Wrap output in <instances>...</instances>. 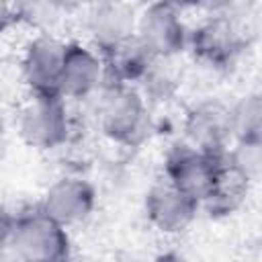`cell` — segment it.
Wrapping results in <instances>:
<instances>
[{"instance_id": "ba28073f", "label": "cell", "mask_w": 262, "mask_h": 262, "mask_svg": "<svg viewBox=\"0 0 262 262\" xmlns=\"http://www.w3.org/2000/svg\"><path fill=\"white\" fill-rule=\"evenodd\" d=\"M196 207L199 201L170 180L151 186L145 199V211L149 221L166 233H176L184 229L192 221Z\"/></svg>"}, {"instance_id": "ac0fdd59", "label": "cell", "mask_w": 262, "mask_h": 262, "mask_svg": "<svg viewBox=\"0 0 262 262\" xmlns=\"http://www.w3.org/2000/svg\"><path fill=\"white\" fill-rule=\"evenodd\" d=\"M4 262H20V260H18L10 250H4Z\"/></svg>"}, {"instance_id": "9c48e42d", "label": "cell", "mask_w": 262, "mask_h": 262, "mask_svg": "<svg viewBox=\"0 0 262 262\" xmlns=\"http://www.w3.org/2000/svg\"><path fill=\"white\" fill-rule=\"evenodd\" d=\"M190 45H192L194 55L201 61L215 66V68H223L231 63L235 55L239 53L242 35L231 20L217 16V18L207 20L192 33Z\"/></svg>"}, {"instance_id": "3957f363", "label": "cell", "mask_w": 262, "mask_h": 262, "mask_svg": "<svg viewBox=\"0 0 262 262\" xmlns=\"http://www.w3.org/2000/svg\"><path fill=\"white\" fill-rule=\"evenodd\" d=\"M102 131L119 143H137L145 131V104L129 86H108L98 106Z\"/></svg>"}, {"instance_id": "5bb4252c", "label": "cell", "mask_w": 262, "mask_h": 262, "mask_svg": "<svg viewBox=\"0 0 262 262\" xmlns=\"http://www.w3.org/2000/svg\"><path fill=\"white\" fill-rule=\"evenodd\" d=\"M248 184L250 182L235 168H231L229 162L225 160V164H223V168H221L211 192L207 194V199L203 203L207 205V209L211 213L227 215V213L235 211L242 205V201H244V196L248 192Z\"/></svg>"}, {"instance_id": "4fadbf2b", "label": "cell", "mask_w": 262, "mask_h": 262, "mask_svg": "<svg viewBox=\"0 0 262 262\" xmlns=\"http://www.w3.org/2000/svg\"><path fill=\"white\" fill-rule=\"evenodd\" d=\"M133 8L125 4H115V2H104L96 4L90 14H88V29L94 41L102 51L115 47L117 43L133 37Z\"/></svg>"}, {"instance_id": "277c9868", "label": "cell", "mask_w": 262, "mask_h": 262, "mask_svg": "<svg viewBox=\"0 0 262 262\" xmlns=\"http://www.w3.org/2000/svg\"><path fill=\"white\" fill-rule=\"evenodd\" d=\"M20 135L23 139L39 149H51L66 141L68 137V113L61 96H39L20 115Z\"/></svg>"}, {"instance_id": "8fae6325", "label": "cell", "mask_w": 262, "mask_h": 262, "mask_svg": "<svg viewBox=\"0 0 262 262\" xmlns=\"http://www.w3.org/2000/svg\"><path fill=\"white\" fill-rule=\"evenodd\" d=\"M104 53V78L111 80V86H129L131 82L143 80L158 59L147 45L135 33L133 37L117 43Z\"/></svg>"}, {"instance_id": "5b68a950", "label": "cell", "mask_w": 262, "mask_h": 262, "mask_svg": "<svg viewBox=\"0 0 262 262\" xmlns=\"http://www.w3.org/2000/svg\"><path fill=\"white\" fill-rule=\"evenodd\" d=\"M137 35L147 45V49L160 57L168 59L180 53L188 43L186 27L172 4H149L137 23Z\"/></svg>"}, {"instance_id": "7a4b0ae2", "label": "cell", "mask_w": 262, "mask_h": 262, "mask_svg": "<svg viewBox=\"0 0 262 262\" xmlns=\"http://www.w3.org/2000/svg\"><path fill=\"white\" fill-rule=\"evenodd\" d=\"M223 164V158L209 156L190 143H176L166 156V174L172 184L201 203L211 192Z\"/></svg>"}, {"instance_id": "9a60e30c", "label": "cell", "mask_w": 262, "mask_h": 262, "mask_svg": "<svg viewBox=\"0 0 262 262\" xmlns=\"http://www.w3.org/2000/svg\"><path fill=\"white\" fill-rule=\"evenodd\" d=\"M231 133L237 143H262V94L246 96L231 108Z\"/></svg>"}, {"instance_id": "30bf717a", "label": "cell", "mask_w": 262, "mask_h": 262, "mask_svg": "<svg viewBox=\"0 0 262 262\" xmlns=\"http://www.w3.org/2000/svg\"><path fill=\"white\" fill-rule=\"evenodd\" d=\"M92 207H94V190L88 182L78 178L57 180L47 190L45 201L41 205L43 213L63 227L86 219Z\"/></svg>"}, {"instance_id": "6da1fadb", "label": "cell", "mask_w": 262, "mask_h": 262, "mask_svg": "<svg viewBox=\"0 0 262 262\" xmlns=\"http://www.w3.org/2000/svg\"><path fill=\"white\" fill-rule=\"evenodd\" d=\"M4 246L20 262H66L70 254L63 225L45 215L43 209L16 217L6 229Z\"/></svg>"}, {"instance_id": "52a82bcc", "label": "cell", "mask_w": 262, "mask_h": 262, "mask_svg": "<svg viewBox=\"0 0 262 262\" xmlns=\"http://www.w3.org/2000/svg\"><path fill=\"white\" fill-rule=\"evenodd\" d=\"M188 143L209 156L223 158L231 133V108L221 102H201L186 117Z\"/></svg>"}, {"instance_id": "2e32d148", "label": "cell", "mask_w": 262, "mask_h": 262, "mask_svg": "<svg viewBox=\"0 0 262 262\" xmlns=\"http://www.w3.org/2000/svg\"><path fill=\"white\" fill-rule=\"evenodd\" d=\"M227 162L248 182L262 180V143H237L229 151Z\"/></svg>"}, {"instance_id": "7c38bea8", "label": "cell", "mask_w": 262, "mask_h": 262, "mask_svg": "<svg viewBox=\"0 0 262 262\" xmlns=\"http://www.w3.org/2000/svg\"><path fill=\"white\" fill-rule=\"evenodd\" d=\"M104 76V63L90 49L70 43L66 47V59L61 70L59 94L70 98H82L90 94Z\"/></svg>"}, {"instance_id": "e0dca14e", "label": "cell", "mask_w": 262, "mask_h": 262, "mask_svg": "<svg viewBox=\"0 0 262 262\" xmlns=\"http://www.w3.org/2000/svg\"><path fill=\"white\" fill-rule=\"evenodd\" d=\"M154 262H190V260H186V258L180 256V254L170 252V254H162V256H158Z\"/></svg>"}, {"instance_id": "8992f818", "label": "cell", "mask_w": 262, "mask_h": 262, "mask_svg": "<svg viewBox=\"0 0 262 262\" xmlns=\"http://www.w3.org/2000/svg\"><path fill=\"white\" fill-rule=\"evenodd\" d=\"M66 47L53 37L41 35L37 37L23 61V72L33 88V94L39 96H61L59 94V82H61V70L66 59Z\"/></svg>"}]
</instances>
